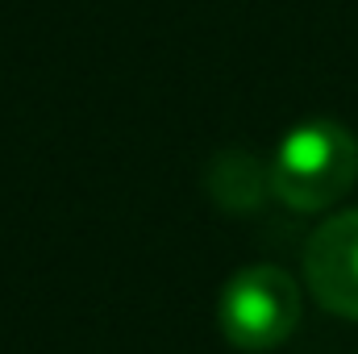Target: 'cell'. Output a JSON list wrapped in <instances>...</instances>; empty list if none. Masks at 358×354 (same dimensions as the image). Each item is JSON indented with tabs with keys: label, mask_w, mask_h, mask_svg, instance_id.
Here are the masks:
<instances>
[{
	"label": "cell",
	"mask_w": 358,
	"mask_h": 354,
	"mask_svg": "<svg viewBox=\"0 0 358 354\" xmlns=\"http://www.w3.org/2000/svg\"><path fill=\"white\" fill-rule=\"evenodd\" d=\"M217 321L238 351H275L300 325V288L271 263L242 267L221 288Z\"/></svg>",
	"instance_id": "7a4b0ae2"
},
{
	"label": "cell",
	"mask_w": 358,
	"mask_h": 354,
	"mask_svg": "<svg viewBox=\"0 0 358 354\" xmlns=\"http://www.w3.org/2000/svg\"><path fill=\"white\" fill-rule=\"evenodd\" d=\"M304 279L325 313L358 321V208L334 213L313 229L304 246Z\"/></svg>",
	"instance_id": "3957f363"
},
{
	"label": "cell",
	"mask_w": 358,
	"mask_h": 354,
	"mask_svg": "<svg viewBox=\"0 0 358 354\" xmlns=\"http://www.w3.org/2000/svg\"><path fill=\"white\" fill-rule=\"evenodd\" d=\"M208 192L225 208H255L263 192H271V167H259L255 155L229 150L208 167Z\"/></svg>",
	"instance_id": "277c9868"
},
{
	"label": "cell",
	"mask_w": 358,
	"mask_h": 354,
	"mask_svg": "<svg viewBox=\"0 0 358 354\" xmlns=\"http://www.w3.org/2000/svg\"><path fill=\"white\" fill-rule=\"evenodd\" d=\"M358 179V138L338 121H304L287 129L271 159V192L296 213L338 204Z\"/></svg>",
	"instance_id": "6da1fadb"
}]
</instances>
